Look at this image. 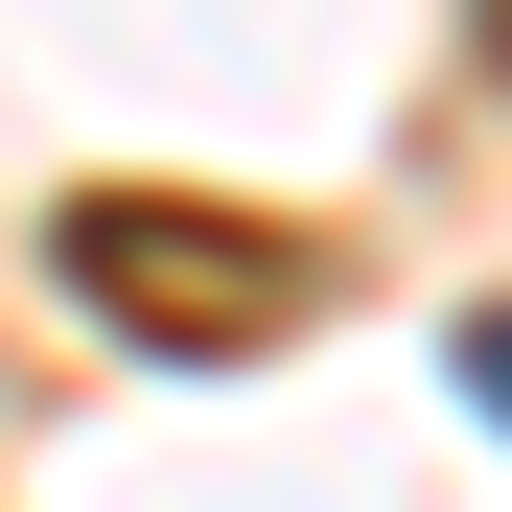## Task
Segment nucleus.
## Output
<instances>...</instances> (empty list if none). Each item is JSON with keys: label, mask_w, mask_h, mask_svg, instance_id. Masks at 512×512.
Wrapping results in <instances>:
<instances>
[{"label": "nucleus", "mask_w": 512, "mask_h": 512, "mask_svg": "<svg viewBox=\"0 0 512 512\" xmlns=\"http://www.w3.org/2000/svg\"><path fill=\"white\" fill-rule=\"evenodd\" d=\"M489 70H512V0H489Z\"/></svg>", "instance_id": "f03ea898"}, {"label": "nucleus", "mask_w": 512, "mask_h": 512, "mask_svg": "<svg viewBox=\"0 0 512 512\" xmlns=\"http://www.w3.org/2000/svg\"><path fill=\"white\" fill-rule=\"evenodd\" d=\"M466 396H489V419H512V303H489V326H466Z\"/></svg>", "instance_id": "f257e3e1"}]
</instances>
